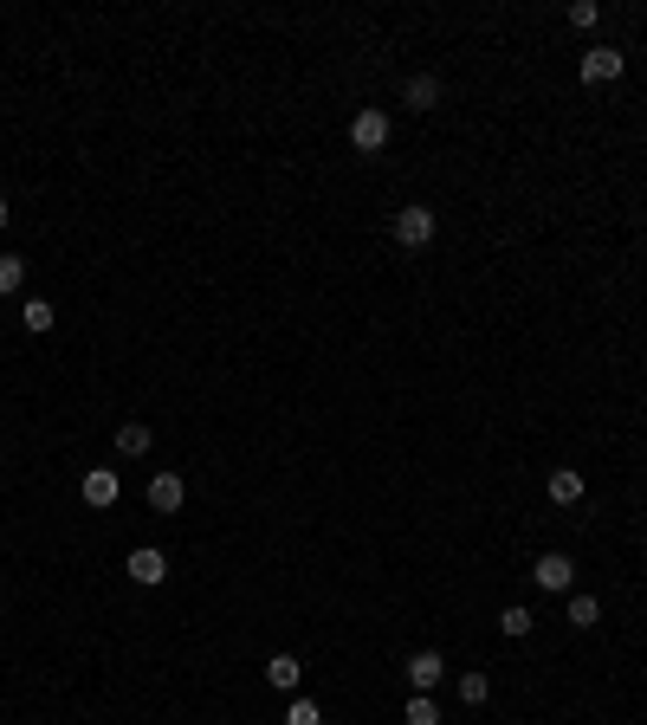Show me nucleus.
Instances as JSON below:
<instances>
[{
  "label": "nucleus",
  "instance_id": "nucleus-2",
  "mask_svg": "<svg viewBox=\"0 0 647 725\" xmlns=\"http://www.w3.org/2000/svg\"><path fill=\"white\" fill-rule=\"evenodd\" d=\"M434 208H402V214H395V240H402L408 246V253H421V246H428L434 240Z\"/></svg>",
  "mask_w": 647,
  "mask_h": 725
},
{
  "label": "nucleus",
  "instance_id": "nucleus-10",
  "mask_svg": "<svg viewBox=\"0 0 647 725\" xmlns=\"http://www.w3.org/2000/svg\"><path fill=\"white\" fill-rule=\"evenodd\" d=\"M117 454H123V460L149 454V421H123V428H117Z\"/></svg>",
  "mask_w": 647,
  "mask_h": 725
},
{
  "label": "nucleus",
  "instance_id": "nucleus-3",
  "mask_svg": "<svg viewBox=\"0 0 647 725\" xmlns=\"http://www.w3.org/2000/svg\"><path fill=\"white\" fill-rule=\"evenodd\" d=\"M117 473H110V467H91L85 473V480H78V499H85L91 505V512H110V505H117Z\"/></svg>",
  "mask_w": 647,
  "mask_h": 725
},
{
  "label": "nucleus",
  "instance_id": "nucleus-18",
  "mask_svg": "<svg viewBox=\"0 0 647 725\" xmlns=\"http://www.w3.org/2000/svg\"><path fill=\"white\" fill-rule=\"evenodd\" d=\"M499 628H505L512 641H525V635H531V609H518V603H512V609L499 615Z\"/></svg>",
  "mask_w": 647,
  "mask_h": 725
},
{
  "label": "nucleus",
  "instance_id": "nucleus-20",
  "mask_svg": "<svg viewBox=\"0 0 647 725\" xmlns=\"http://www.w3.org/2000/svg\"><path fill=\"white\" fill-rule=\"evenodd\" d=\"M596 20H602L596 0H576V7H570V26H576V33H583V26H596Z\"/></svg>",
  "mask_w": 647,
  "mask_h": 725
},
{
  "label": "nucleus",
  "instance_id": "nucleus-19",
  "mask_svg": "<svg viewBox=\"0 0 647 725\" xmlns=\"http://www.w3.org/2000/svg\"><path fill=\"white\" fill-rule=\"evenodd\" d=\"M285 725H324V713L311 700H292V713H285Z\"/></svg>",
  "mask_w": 647,
  "mask_h": 725
},
{
  "label": "nucleus",
  "instance_id": "nucleus-1",
  "mask_svg": "<svg viewBox=\"0 0 647 725\" xmlns=\"http://www.w3.org/2000/svg\"><path fill=\"white\" fill-rule=\"evenodd\" d=\"M389 136H395V123H389V111H356V123H350V143L363 149V156H376V149H389Z\"/></svg>",
  "mask_w": 647,
  "mask_h": 725
},
{
  "label": "nucleus",
  "instance_id": "nucleus-6",
  "mask_svg": "<svg viewBox=\"0 0 647 725\" xmlns=\"http://www.w3.org/2000/svg\"><path fill=\"white\" fill-rule=\"evenodd\" d=\"M408 680H415V693H434L440 680H447V661H440L434 648H421V654H408V667H402Z\"/></svg>",
  "mask_w": 647,
  "mask_h": 725
},
{
  "label": "nucleus",
  "instance_id": "nucleus-4",
  "mask_svg": "<svg viewBox=\"0 0 647 725\" xmlns=\"http://www.w3.org/2000/svg\"><path fill=\"white\" fill-rule=\"evenodd\" d=\"M130 583H143V590H156V583H169V557L156 551V544H143V551H130Z\"/></svg>",
  "mask_w": 647,
  "mask_h": 725
},
{
  "label": "nucleus",
  "instance_id": "nucleus-14",
  "mask_svg": "<svg viewBox=\"0 0 647 725\" xmlns=\"http://www.w3.org/2000/svg\"><path fill=\"white\" fill-rule=\"evenodd\" d=\"M26 285V259H13V253H0V298H13Z\"/></svg>",
  "mask_w": 647,
  "mask_h": 725
},
{
  "label": "nucleus",
  "instance_id": "nucleus-11",
  "mask_svg": "<svg viewBox=\"0 0 647 725\" xmlns=\"http://www.w3.org/2000/svg\"><path fill=\"white\" fill-rule=\"evenodd\" d=\"M550 499H557V505H576V499H583V473H576V467H557V473H550Z\"/></svg>",
  "mask_w": 647,
  "mask_h": 725
},
{
  "label": "nucleus",
  "instance_id": "nucleus-13",
  "mask_svg": "<svg viewBox=\"0 0 647 725\" xmlns=\"http://www.w3.org/2000/svg\"><path fill=\"white\" fill-rule=\"evenodd\" d=\"M408 104H415V111H434V104H440V78H428V72L408 78Z\"/></svg>",
  "mask_w": 647,
  "mask_h": 725
},
{
  "label": "nucleus",
  "instance_id": "nucleus-12",
  "mask_svg": "<svg viewBox=\"0 0 647 725\" xmlns=\"http://www.w3.org/2000/svg\"><path fill=\"white\" fill-rule=\"evenodd\" d=\"M20 318H26V331H52V324H59V311H52V298H26Z\"/></svg>",
  "mask_w": 647,
  "mask_h": 725
},
{
  "label": "nucleus",
  "instance_id": "nucleus-15",
  "mask_svg": "<svg viewBox=\"0 0 647 725\" xmlns=\"http://www.w3.org/2000/svg\"><path fill=\"white\" fill-rule=\"evenodd\" d=\"M402 719H408V725H440V706H434V693H415Z\"/></svg>",
  "mask_w": 647,
  "mask_h": 725
},
{
  "label": "nucleus",
  "instance_id": "nucleus-8",
  "mask_svg": "<svg viewBox=\"0 0 647 725\" xmlns=\"http://www.w3.org/2000/svg\"><path fill=\"white\" fill-rule=\"evenodd\" d=\"M182 499H188L182 473H156V480H149V505H156L162 518H169V512H182Z\"/></svg>",
  "mask_w": 647,
  "mask_h": 725
},
{
  "label": "nucleus",
  "instance_id": "nucleus-16",
  "mask_svg": "<svg viewBox=\"0 0 647 725\" xmlns=\"http://www.w3.org/2000/svg\"><path fill=\"white\" fill-rule=\"evenodd\" d=\"M570 622L576 628H596L602 622V603H596V596H570Z\"/></svg>",
  "mask_w": 647,
  "mask_h": 725
},
{
  "label": "nucleus",
  "instance_id": "nucleus-21",
  "mask_svg": "<svg viewBox=\"0 0 647 725\" xmlns=\"http://www.w3.org/2000/svg\"><path fill=\"white\" fill-rule=\"evenodd\" d=\"M7 221H13V201H7V195H0V227H7Z\"/></svg>",
  "mask_w": 647,
  "mask_h": 725
},
{
  "label": "nucleus",
  "instance_id": "nucleus-7",
  "mask_svg": "<svg viewBox=\"0 0 647 725\" xmlns=\"http://www.w3.org/2000/svg\"><path fill=\"white\" fill-rule=\"evenodd\" d=\"M622 46H596V52H583V78L589 85H609V78H622Z\"/></svg>",
  "mask_w": 647,
  "mask_h": 725
},
{
  "label": "nucleus",
  "instance_id": "nucleus-9",
  "mask_svg": "<svg viewBox=\"0 0 647 725\" xmlns=\"http://www.w3.org/2000/svg\"><path fill=\"white\" fill-rule=\"evenodd\" d=\"M266 680H272L279 693H298V680H305V667H298V654H272V661H266Z\"/></svg>",
  "mask_w": 647,
  "mask_h": 725
},
{
  "label": "nucleus",
  "instance_id": "nucleus-17",
  "mask_svg": "<svg viewBox=\"0 0 647 725\" xmlns=\"http://www.w3.org/2000/svg\"><path fill=\"white\" fill-rule=\"evenodd\" d=\"M486 693H492L486 674H460V700H466V706H486Z\"/></svg>",
  "mask_w": 647,
  "mask_h": 725
},
{
  "label": "nucleus",
  "instance_id": "nucleus-5",
  "mask_svg": "<svg viewBox=\"0 0 647 725\" xmlns=\"http://www.w3.org/2000/svg\"><path fill=\"white\" fill-rule=\"evenodd\" d=\"M531 577H538V590H570V583H576V564H570V557H563V551H544L538 557V564H531Z\"/></svg>",
  "mask_w": 647,
  "mask_h": 725
}]
</instances>
